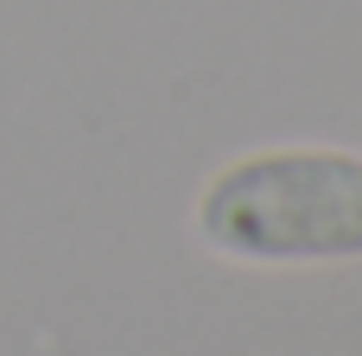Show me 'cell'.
<instances>
[{
    "label": "cell",
    "mask_w": 362,
    "mask_h": 356,
    "mask_svg": "<svg viewBox=\"0 0 362 356\" xmlns=\"http://www.w3.org/2000/svg\"><path fill=\"white\" fill-rule=\"evenodd\" d=\"M210 248L242 261H344L362 255V159L356 153H255L216 172L197 197Z\"/></svg>",
    "instance_id": "1"
}]
</instances>
